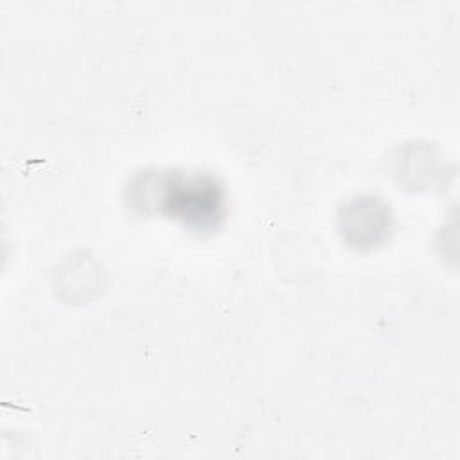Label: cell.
<instances>
[{
    "mask_svg": "<svg viewBox=\"0 0 460 460\" xmlns=\"http://www.w3.org/2000/svg\"><path fill=\"white\" fill-rule=\"evenodd\" d=\"M149 201L156 210L180 219L190 228H216L223 217V190L208 176H187L181 172L158 174L153 181Z\"/></svg>",
    "mask_w": 460,
    "mask_h": 460,
    "instance_id": "obj_1",
    "label": "cell"
}]
</instances>
